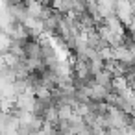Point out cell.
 Instances as JSON below:
<instances>
[{
  "mask_svg": "<svg viewBox=\"0 0 135 135\" xmlns=\"http://www.w3.org/2000/svg\"><path fill=\"white\" fill-rule=\"evenodd\" d=\"M104 24L113 32V33H117V35H124L126 33V26L122 24V21L113 13V15H109V17H105L104 19Z\"/></svg>",
  "mask_w": 135,
  "mask_h": 135,
  "instance_id": "1",
  "label": "cell"
},
{
  "mask_svg": "<svg viewBox=\"0 0 135 135\" xmlns=\"http://www.w3.org/2000/svg\"><path fill=\"white\" fill-rule=\"evenodd\" d=\"M26 57L28 59H43V46H41V41H28L26 46Z\"/></svg>",
  "mask_w": 135,
  "mask_h": 135,
  "instance_id": "2",
  "label": "cell"
},
{
  "mask_svg": "<svg viewBox=\"0 0 135 135\" xmlns=\"http://www.w3.org/2000/svg\"><path fill=\"white\" fill-rule=\"evenodd\" d=\"M74 117V107L72 105H59L57 107V118L63 122H70Z\"/></svg>",
  "mask_w": 135,
  "mask_h": 135,
  "instance_id": "3",
  "label": "cell"
},
{
  "mask_svg": "<svg viewBox=\"0 0 135 135\" xmlns=\"http://www.w3.org/2000/svg\"><path fill=\"white\" fill-rule=\"evenodd\" d=\"M98 56H100V59H102L104 63L113 61V46H104V48H100V50H98Z\"/></svg>",
  "mask_w": 135,
  "mask_h": 135,
  "instance_id": "4",
  "label": "cell"
}]
</instances>
